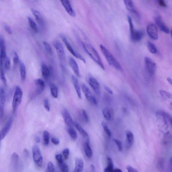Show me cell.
I'll return each mask as SVG.
<instances>
[{
  "label": "cell",
  "instance_id": "cell-46",
  "mask_svg": "<svg viewBox=\"0 0 172 172\" xmlns=\"http://www.w3.org/2000/svg\"><path fill=\"white\" fill-rule=\"evenodd\" d=\"M4 29L6 31V32L9 35H11L13 33V31L12 30L11 27L8 25L7 24H4L3 25Z\"/></svg>",
  "mask_w": 172,
  "mask_h": 172
},
{
  "label": "cell",
  "instance_id": "cell-33",
  "mask_svg": "<svg viewBox=\"0 0 172 172\" xmlns=\"http://www.w3.org/2000/svg\"><path fill=\"white\" fill-rule=\"evenodd\" d=\"M50 89L51 94L53 98H57L58 96V89L55 84H50Z\"/></svg>",
  "mask_w": 172,
  "mask_h": 172
},
{
  "label": "cell",
  "instance_id": "cell-51",
  "mask_svg": "<svg viewBox=\"0 0 172 172\" xmlns=\"http://www.w3.org/2000/svg\"><path fill=\"white\" fill-rule=\"evenodd\" d=\"M107 161L108 163L107 167L114 169L113 163L111 158L108 157L107 158Z\"/></svg>",
  "mask_w": 172,
  "mask_h": 172
},
{
  "label": "cell",
  "instance_id": "cell-31",
  "mask_svg": "<svg viewBox=\"0 0 172 172\" xmlns=\"http://www.w3.org/2000/svg\"><path fill=\"white\" fill-rule=\"evenodd\" d=\"M84 149L86 156L90 159L92 157V151L89 142H86L84 145Z\"/></svg>",
  "mask_w": 172,
  "mask_h": 172
},
{
  "label": "cell",
  "instance_id": "cell-8",
  "mask_svg": "<svg viewBox=\"0 0 172 172\" xmlns=\"http://www.w3.org/2000/svg\"><path fill=\"white\" fill-rule=\"evenodd\" d=\"M58 54L59 59L61 61L64 62L66 60V56H65L64 49L62 43L58 40H55L53 43Z\"/></svg>",
  "mask_w": 172,
  "mask_h": 172
},
{
  "label": "cell",
  "instance_id": "cell-1",
  "mask_svg": "<svg viewBox=\"0 0 172 172\" xmlns=\"http://www.w3.org/2000/svg\"><path fill=\"white\" fill-rule=\"evenodd\" d=\"M100 48L109 64L116 70H122V69L121 65L109 51L104 45H100Z\"/></svg>",
  "mask_w": 172,
  "mask_h": 172
},
{
  "label": "cell",
  "instance_id": "cell-10",
  "mask_svg": "<svg viewBox=\"0 0 172 172\" xmlns=\"http://www.w3.org/2000/svg\"><path fill=\"white\" fill-rule=\"evenodd\" d=\"M145 63L146 69L150 75L153 76L155 74L156 65L154 61L149 57H145Z\"/></svg>",
  "mask_w": 172,
  "mask_h": 172
},
{
  "label": "cell",
  "instance_id": "cell-45",
  "mask_svg": "<svg viewBox=\"0 0 172 172\" xmlns=\"http://www.w3.org/2000/svg\"><path fill=\"white\" fill-rule=\"evenodd\" d=\"M1 74H0V76H1V79L2 81L3 82L4 84L5 85H6L7 84V80L6 79L4 74L3 71V69L2 68H1Z\"/></svg>",
  "mask_w": 172,
  "mask_h": 172
},
{
  "label": "cell",
  "instance_id": "cell-58",
  "mask_svg": "<svg viewBox=\"0 0 172 172\" xmlns=\"http://www.w3.org/2000/svg\"><path fill=\"white\" fill-rule=\"evenodd\" d=\"M24 154V155L25 156V157H29V152L27 149H25L23 151Z\"/></svg>",
  "mask_w": 172,
  "mask_h": 172
},
{
  "label": "cell",
  "instance_id": "cell-47",
  "mask_svg": "<svg viewBox=\"0 0 172 172\" xmlns=\"http://www.w3.org/2000/svg\"><path fill=\"white\" fill-rule=\"evenodd\" d=\"M70 151L68 148H66L63 150V154L65 159H68Z\"/></svg>",
  "mask_w": 172,
  "mask_h": 172
},
{
  "label": "cell",
  "instance_id": "cell-48",
  "mask_svg": "<svg viewBox=\"0 0 172 172\" xmlns=\"http://www.w3.org/2000/svg\"><path fill=\"white\" fill-rule=\"evenodd\" d=\"M82 113L83 118H84V121L87 123H88L89 121V119L88 114L87 113L86 111L84 110H83Z\"/></svg>",
  "mask_w": 172,
  "mask_h": 172
},
{
  "label": "cell",
  "instance_id": "cell-7",
  "mask_svg": "<svg viewBox=\"0 0 172 172\" xmlns=\"http://www.w3.org/2000/svg\"><path fill=\"white\" fill-rule=\"evenodd\" d=\"M81 87H82L83 93L84 94L87 99L92 104L95 105H96L98 104V103L96 99L92 94L88 87L86 86V84H82L81 86Z\"/></svg>",
  "mask_w": 172,
  "mask_h": 172
},
{
  "label": "cell",
  "instance_id": "cell-62",
  "mask_svg": "<svg viewBox=\"0 0 172 172\" xmlns=\"http://www.w3.org/2000/svg\"><path fill=\"white\" fill-rule=\"evenodd\" d=\"M91 166L92 169V171H94L95 170V167L94 165H91Z\"/></svg>",
  "mask_w": 172,
  "mask_h": 172
},
{
  "label": "cell",
  "instance_id": "cell-21",
  "mask_svg": "<svg viewBox=\"0 0 172 172\" xmlns=\"http://www.w3.org/2000/svg\"><path fill=\"white\" fill-rule=\"evenodd\" d=\"M126 147L127 149H129L133 145L134 138L132 132L130 131L126 132Z\"/></svg>",
  "mask_w": 172,
  "mask_h": 172
},
{
  "label": "cell",
  "instance_id": "cell-41",
  "mask_svg": "<svg viewBox=\"0 0 172 172\" xmlns=\"http://www.w3.org/2000/svg\"><path fill=\"white\" fill-rule=\"evenodd\" d=\"M55 159L58 162L59 166L64 163L63 161L62 155L61 154H57L55 156Z\"/></svg>",
  "mask_w": 172,
  "mask_h": 172
},
{
  "label": "cell",
  "instance_id": "cell-25",
  "mask_svg": "<svg viewBox=\"0 0 172 172\" xmlns=\"http://www.w3.org/2000/svg\"><path fill=\"white\" fill-rule=\"evenodd\" d=\"M84 168V163L81 159H76L75 162V168L73 172H82Z\"/></svg>",
  "mask_w": 172,
  "mask_h": 172
},
{
  "label": "cell",
  "instance_id": "cell-12",
  "mask_svg": "<svg viewBox=\"0 0 172 172\" xmlns=\"http://www.w3.org/2000/svg\"><path fill=\"white\" fill-rule=\"evenodd\" d=\"M13 123V119L11 117L8 120L4 127L1 130L0 132L1 134V141L5 137L10 130Z\"/></svg>",
  "mask_w": 172,
  "mask_h": 172
},
{
  "label": "cell",
  "instance_id": "cell-35",
  "mask_svg": "<svg viewBox=\"0 0 172 172\" xmlns=\"http://www.w3.org/2000/svg\"><path fill=\"white\" fill-rule=\"evenodd\" d=\"M68 131L71 138L74 140H76L78 138V134L74 128L72 127H70L68 128Z\"/></svg>",
  "mask_w": 172,
  "mask_h": 172
},
{
  "label": "cell",
  "instance_id": "cell-40",
  "mask_svg": "<svg viewBox=\"0 0 172 172\" xmlns=\"http://www.w3.org/2000/svg\"><path fill=\"white\" fill-rule=\"evenodd\" d=\"M4 66L6 69L9 70L11 68L10 60L9 57H7L4 62Z\"/></svg>",
  "mask_w": 172,
  "mask_h": 172
},
{
  "label": "cell",
  "instance_id": "cell-55",
  "mask_svg": "<svg viewBox=\"0 0 172 172\" xmlns=\"http://www.w3.org/2000/svg\"><path fill=\"white\" fill-rule=\"evenodd\" d=\"M51 142L55 145H58L59 143V140L56 138H53L51 140Z\"/></svg>",
  "mask_w": 172,
  "mask_h": 172
},
{
  "label": "cell",
  "instance_id": "cell-16",
  "mask_svg": "<svg viewBox=\"0 0 172 172\" xmlns=\"http://www.w3.org/2000/svg\"><path fill=\"white\" fill-rule=\"evenodd\" d=\"M62 116L65 123L70 127L74 126V122L69 113L66 109L63 110L62 112Z\"/></svg>",
  "mask_w": 172,
  "mask_h": 172
},
{
  "label": "cell",
  "instance_id": "cell-5",
  "mask_svg": "<svg viewBox=\"0 0 172 172\" xmlns=\"http://www.w3.org/2000/svg\"><path fill=\"white\" fill-rule=\"evenodd\" d=\"M33 157L34 161L39 167H42L43 157L40 150L38 146L35 145L32 148Z\"/></svg>",
  "mask_w": 172,
  "mask_h": 172
},
{
  "label": "cell",
  "instance_id": "cell-17",
  "mask_svg": "<svg viewBox=\"0 0 172 172\" xmlns=\"http://www.w3.org/2000/svg\"><path fill=\"white\" fill-rule=\"evenodd\" d=\"M154 20L161 31L167 34L169 33V29L163 22L161 17H156L154 18Z\"/></svg>",
  "mask_w": 172,
  "mask_h": 172
},
{
  "label": "cell",
  "instance_id": "cell-54",
  "mask_svg": "<svg viewBox=\"0 0 172 172\" xmlns=\"http://www.w3.org/2000/svg\"><path fill=\"white\" fill-rule=\"evenodd\" d=\"M126 169L127 170L128 172H138L137 170L130 166H128L126 167Z\"/></svg>",
  "mask_w": 172,
  "mask_h": 172
},
{
  "label": "cell",
  "instance_id": "cell-3",
  "mask_svg": "<svg viewBox=\"0 0 172 172\" xmlns=\"http://www.w3.org/2000/svg\"><path fill=\"white\" fill-rule=\"evenodd\" d=\"M127 19L130 27V38L134 42H138L141 40L144 35L143 32L141 31L134 29L132 19L130 16H128Z\"/></svg>",
  "mask_w": 172,
  "mask_h": 172
},
{
  "label": "cell",
  "instance_id": "cell-50",
  "mask_svg": "<svg viewBox=\"0 0 172 172\" xmlns=\"http://www.w3.org/2000/svg\"><path fill=\"white\" fill-rule=\"evenodd\" d=\"M44 106L45 109H46L47 111L49 112L50 111V108L49 105V101L47 98H45L44 101Z\"/></svg>",
  "mask_w": 172,
  "mask_h": 172
},
{
  "label": "cell",
  "instance_id": "cell-29",
  "mask_svg": "<svg viewBox=\"0 0 172 172\" xmlns=\"http://www.w3.org/2000/svg\"><path fill=\"white\" fill-rule=\"evenodd\" d=\"M32 13L36 18V20L41 25L43 24V18L42 16L39 12L36 9H31Z\"/></svg>",
  "mask_w": 172,
  "mask_h": 172
},
{
  "label": "cell",
  "instance_id": "cell-53",
  "mask_svg": "<svg viewBox=\"0 0 172 172\" xmlns=\"http://www.w3.org/2000/svg\"><path fill=\"white\" fill-rule=\"evenodd\" d=\"M158 2L159 4L161 7H165L167 6V5H166L165 1H163V0H159Z\"/></svg>",
  "mask_w": 172,
  "mask_h": 172
},
{
  "label": "cell",
  "instance_id": "cell-15",
  "mask_svg": "<svg viewBox=\"0 0 172 172\" xmlns=\"http://www.w3.org/2000/svg\"><path fill=\"white\" fill-rule=\"evenodd\" d=\"M63 7H64L65 10L68 13V14L71 17H76V13H75L74 9H73L69 1H61Z\"/></svg>",
  "mask_w": 172,
  "mask_h": 172
},
{
  "label": "cell",
  "instance_id": "cell-42",
  "mask_svg": "<svg viewBox=\"0 0 172 172\" xmlns=\"http://www.w3.org/2000/svg\"><path fill=\"white\" fill-rule=\"evenodd\" d=\"M47 170L48 172H54V165L52 162H49L47 163Z\"/></svg>",
  "mask_w": 172,
  "mask_h": 172
},
{
  "label": "cell",
  "instance_id": "cell-26",
  "mask_svg": "<svg viewBox=\"0 0 172 172\" xmlns=\"http://www.w3.org/2000/svg\"><path fill=\"white\" fill-rule=\"evenodd\" d=\"M102 113L105 119L109 121L113 115L114 111L111 108H106L103 109Z\"/></svg>",
  "mask_w": 172,
  "mask_h": 172
},
{
  "label": "cell",
  "instance_id": "cell-4",
  "mask_svg": "<svg viewBox=\"0 0 172 172\" xmlns=\"http://www.w3.org/2000/svg\"><path fill=\"white\" fill-rule=\"evenodd\" d=\"M23 91L19 86L16 87L12 102V108L13 114H15L18 108L20 105L22 100Z\"/></svg>",
  "mask_w": 172,
  "mask_h": 172
},
{
  "label": "cell",
  "instance_id": "cell-49",
  "mask_svg": "<svg viewBox=\"0 0 172 172\" xmlns=\"http://www.w3.org/2000/svg\"><path fill=\"white\" fill-rule=\"evenodd\" d=\"M60 169L62 172H69L68 166L66 164L63 163L60 166Z\"/></svg>",
  "mask_w": 172,
  "mask_h": 172
},
{
  "label": "cell",
  "instance_id": "cell-14",
  "mask_svg": "<svg viewBox=\"0 0 172 172\" xmlns=\"http://www.w3.org/2000/svg\"><path fill=\"white\" fill-rule=\"evenodd\" d=\"M5 102V96L3 88H0V116L1 118L3 117Z\"/></svg>",
  "mask_w": 172,
  "mask_h": 172
},
{
  "label": "cell",
  "instance_id": "cell-2",
  "mask_svg": "<svg viewBox=\"0 0 172 172\" xmlns=\"http://www.w3.org/2000/svg\"><path fill=\"white\" fill-rule=\"evenodd\" d=\"M83 47L87 53L94 62L104 69L105 67L101 60L99 55L95 49L92 45L86 43H83Z\"/></svg>",
  "mask_w": 172,
  "mask_h": 172
},
{
  "label": "cell",
  "instance_id": "cell-61",
  "mask_svg": "<svg viewBox=\"0 0 172 172\" xmlns=\"http://www.w3.org/2000/svg\"><path fill=\"white\" fill-rule=\"evenodd\" d=\"M114 172H123L121 169H115L114 170Z\"/></svg>",
  "mask_w": 172,
  "mask_h": 172
},
{
  "label": "cell",
  "instance_id": "cell-52",
  "mask_svg": "<svg viewBox=\"0 0 172 172\" xmlns=\"http://www.w3.org/2000/svg\"><path fill=\"white\" fill-rule=\"evenodd\" d=\"M165 115L168 122H169L172 127V117L167 113L165 112Z\"/></svg>",
  "mask_w": 172,
  "mask_h": 172
},
{
  "label": "cell",
  "instance_id": "cell-28",
  "mask_svg": "<svg viewBox=\"0 0 172 172\" xmlns=\"http://www.w3.org/2000/svg\"><path fill=\"white\" fill-rule=\"evenodd\" d=\"M11 161L13 167L15 169L18 167L19 163V157L17 153H13L11 155Z\"/></svg>",
  "mask_w": 172,
  "mask_h": 172
},
{
  "label": "cell",
  "instance_id": "cell-9",
  "mask_svg": "<svg viewBox=\"0 0 172 172\" xmlns=\"http://www.w3.org/2000/svg\"><path fill=\"white\" fill-rule=\"evenodd\" d=\"M7 56L6 49L4 37L1 35L0 37V60L1 67L3 66Z\"/></svg>",
  "mask_w": 172,
  "mask_h": 172
},
{
  "label": "cell",
  "instance_id": "cell-56",
  "mask_svg": "<svg viewBox=\"0 0 172 172\" xmlns=\"http://www.w3.org/2000/svg\"><path fill=\"white\" fill-rule=\"evenodd\" d=\"M104 88L109 93L111 94H113V92L112 90L108 86H104Z\"/></svg>",
  "mask_w": 172,
  "mask_h": 172
},
{
  "label": "cell",
  "instance_id": "cell-30",
  "mask_svg": "<svg viewBox=\"0 0 172 172\" xmlns=\"http://www.w3.org/2000/svg\"><path fill=\"white\" fill-rule=\"evenodd\" d=\"M41 71L42 76L45 78H48L50 74V70L48 67L45 64H42L41 65Z\"/></svg>",
  "mask_w": 172,
  "mask_h": 172
},
{
  "label": "cell",
  "instance_id": "cell-32",
  "mask_svg": "<svg viewBox=\"0 0 172 172\" xmlns=\"http://www.w3.org/2000/svg\"><path fill=\"white\" fill-rule=\"evenodd\" d=\"M28 20V23L30 26L33 30L36 32V33L38 32H39V30L38 29V26L36 24V23H35L33 20L31 18V17H28L27 18Z\"/></svg>",
  "mask_w": 172,
  "mask_h": 172
},
{
  "label": "cell",
  "instance_id": "cell-20",
  "mask_svg": "<svg viewBox=\"0 0 172 172\" xmlns=\"http://www.w3.org/2000/svg\"><path fill=\"white\" fill-rule=\"evenodd\" d=\"M74 126L78 130L80 133L84 138V139L86 140V142H89L90 139L89 137L87 132L83 129L82 127L80 126L78 122L74 121Z\"/></svg>",
  "mask_w": 172,
  "mask_h": 172
},
{
  "label": "cell",
  "instance_id": "cell-38",
  "mask_svg": "<svg viewBox=\"0 0 172 172\" xmlns=\"http://www.w3.org/2000/svg\"><path fill=\"white\" fill-rule=\"evenodd\" d=\"M102 127L105 132V133L110 138L111 136V132L109 127L107 124L104 121H102Z\"/></svg>",
  "mask_w": 172,
  "mask_h": 172
},
{
  "label": "cell",
  "instance_id": "cell-36",
  "mask_svg": "<svg viewBox=\"0 0 172 172\" xmlns=\"http://www.w3.org/2000/svg\"><path fill=\"white\" fill-rule=\"evenodd\" d=\"M172 140L171 136L169 132L165 134L163 139V143L165 144H167L171 143Z\"/></svg>",
  "mask_w": 172,
  "mask_h": 172
},
{
  "label": "cell",
  "instance_id": "cell-59",
  "mask_svg": "<svg viewBox=\"0 0 172 172\" xmlns=\"http://www.w3.org/2000/svg\"><path fill=\"white\" fill-rule=\"evenodd\" d=\"M35 141H36V143H40V138L38 136H35Z\"/></svg>",
  "mask_w": 172,
  "mask_h": 172
},
{
  "label": "cell",
  "instance_id": "cell-34",
  "mask_svg": "<svg viewBox=\"0 0 172 172\" xmlns=\"http://www.w3.org/2000/svg\"><path fill=\"white\" fill-rule=\"evenodd\" d=\"M147 47L150 52L152 54H155L157 53V50L155 45L151 41H148Z\"/></svg>",
  "mask_w": 172,
  "mask_h": 172
},
{
  "label": "cell",
  "instance_id": "cell-44",
  "mask_svg": "<svg viewBox=\"0 0 172 172\" xmlns=\"http://www.w3.org/2000/svg\"><path fill=\"white\" fill-rule=\"evenodd\" d=\"M114 141L117 146L119 151H122V147L121 142L120 140L117 139H114Z\"/></svg>",
  "mask_w": 172,
  "mask_h": 172
},
{
  "label": "cell",
  "instance_id": "cell-24",
  "mask_svg": "<svg viewBox=\"0 0 172 172\" xmlns=\"http://www.w3.org/2000/svg\"><path fill=\"white\" fill-rule=\"evenodd\" d=\"M124 1L126 9L128 11L134 14L138 15V12L135 9L133 1Z\"/></svg>",
  "mask_w": 172,
  "mask_h": 172
},
{
  "label": "cell",
  "instance_id": "cell-43",
  "mask_svg": "<svg viewBox=\"0 0 172 172\" xmlns=\"http://www.w3.org/2000/svg\"><path fill=\"white\" fill-rule=\"evenodd\" d=\"M13 62L15 65H17L19 62L18 55L15 51L13 53Z\"/></svg>",
  "mask_w": 172,
  "mask_h": 172
},
{
  "label": "cell",
  "instance_id": "cell-63",
  "mask_svg": "<svg viewBox=\"0 0 172 172\" xmlns=\"http://www.w3.org/2000/svg\"><path fill=\"white\" fill-rule=\"evenodd\" d=\"M170 163L172 166V157L170 160Z\"/></svg>",
  "mask_w": 172,
  "mask_h": 172
},
{
  "label": "cell",
  "instance_id": "cell-64",
  "mask_svg": "<svg viewBox=\"0 0 172 172\" xmlns=\"http://www.w3.org/2000/svg\"><path fill=\"white\" fill-rule=\"evenodd\" d=\"M171 36L172 37V29L171 30Z\"/></svg>",
  "mask_w": 172,
  "mask_h": 172
},
{
  "label": "cell",
  "instance_id": "cell-19",
  "mask_svg": "<svg viewBox=\"0 0 172 172\" xmlns=\"http://www.w3.org/2000/svg\"><path fill=\"white\" fill-rule=\"evenodd\" d=\"M34 83L36 86V93L37 95L41 94L45 89V83L42 79L38 78L34 80Z\"/></svg>",
  "mask_w": 172,
  "mask_h": 172
},
{
  "label": "cell",
  "instance_id": "cell-57",
  "mask_svg": "<svg viewBox=\"0 0 172 172\" xmlns=\"http://www.w3.org/2000/svg\"><path fill=\"white\" fill-rule=\"evenodd\" d=\"M114 169L107 167L105 169L104 172H114Z\"/></svg>",
  "mask_w": 172,
  "mask_h": 172
},
{
  "label": "cell",
  "instance_id": "cell-11",
  "mask_svg": "<svg viewBox=\"0 0 172 172\" xmlns=\"http://www.w3.org/2000/svg\"><path fill=\"white\" fill-rule=\"evenodd\" d=\"M147 32L152 39L156 40L159 38L157 29L156 26L153 23H150L147 25Z\"/></svg>",
  "mask_w": 172,
  "mask_h": 172
},
{
  "label": "cell",
  "instance_id": "cell-18",
  "mask_svg": "<svg viewBox=\"0 0 172 172\" xmlns=\"http://www.w3.org/2000/svg\"><path fill=\"white\" fill-rule=\"evenodd\" d=\"M69 63L71 68L76 76L78 77H80V70L76 61L72 57H70L69 59Z\"/></svg>",
  "mask_w": 172,
  "mask_h": 172
},
{
  "label": "cell",
  "instance_id": "cell-22",
  "mask_svg": "<svg viewBox=\"0 0 172 172\" xmlns=\"http://www.w3.org/2000/svg\"><path fill=\"white\" fill-rule=\"evenodd\" d=\"M73 85L74 86L78 98H82V93L80 85H79L78 79L74 76H72L71 77Z\"/></svg>",
  "mask_w": 172,
  "mask_h": 172
},
{
  "label": "cell",
  "instance_id": "cell-6",
  "mask_svg": "<svg viewBox=\"0 0 172 172\" xmlns=\"http://www.w3.org/2000/svg\"><path fill=\"white\" fill-rule=\"evenodd\" d=\"M60 36L61 38L62 39L63 42H64L65 45H66L67 49L69 51L71 54L75 57H76V58L80 59V60H82L84 63L86 62V60H85V59L84 58V57H83L82 55L79 54V53H77L76 51H75L70 43L69 42L68 40H67L66 37L62 34Z\"/></svg>",
  "mask_w": 172,
  "mask_h": 172
},
{
  "label": "cell",
  "instance_id": "cell-37",
  "mask_svg": "<svg viewBox=\"0 0 172 172\" xmlns=\"http://www.w3.org/2000/svg\"><path fill=\"white\" fill-rule=\"evenodd\" d=\"M43 43L46 52L49 55H52L53 54V51L52 47H51L50 45L45 41H43Z\"/></svg>",
  "mask_w": 172,
  "mask_h": 172
},
{
  "label": "cell",
  "instance_id": "cell-39",
  "mask_svg": "<svg viewBox=\"0 0 172 172\" xmlns=\"http://www.w3.org/2000/svg\"><path fill=\"white\" fill-rule=\"evenodd\" d=\"M49 132L45 130L43 132V143H44L45 146H47L49 145Z\"/></svg>",
  "mask_w": 172,
  "mask_h": 172
},
{
  "label": "cell",
  "instance_id": "cell-13",
  "mask_svg": "<svg viewBox=\"0 0 172 172\" xmlns=\"http://www.w3.org/2000/svg\"><path fill=\"white\" fill-rule=\"evenodd\" d=\"M89 84L98 96L101 94L100 87L98 81L92 76H90L88 79Z\"/></svg>",
  "mask_w": 172,
  "mask_h": 172
},
{
  "label": "cell",
  "instance_id": "cell-60",
  "mask_svg": "<svg viewBox=\"0 0 172 172\" xmlns=\"http://www.w3.org/2000/svg\"><path fill=\"white\" fill-rule=\"evenodd\" d=\"M167 80L168 82H169V84H171V86H172V79L170 78H168Z\"/></svg>",
  "mask_w": 172,
  "mask_h": 172
},
{
  "label": "cell",
  "instance_id": "cell-23",
  "mask_svg": "<svg viewBox=\"0 0 172 172\" xmlns=\"http://www.w3.org/2000/svg\"><path fill=\"white\" fill-rule=\"evenodd\" d=\"M159 93L163 99L169 103L172 106V93L163 90L160 91Z\"/></svg>",
  "mask_w": 172,
  "mask_h": 172
},
{
  "label": "cell",
  "instance_id": "cell-27",
  "mask_svg": "<svg viewBox=\"0 0 172 172\" xmlns=\"http://www.w3.org/2000/svg\"><path fill=\"white\" fill-rule=\"evenodd\" d=\"M19 66L21 80L24 81L26 78V68L24 63L21 61L19 62Z\"/></svg>",
  "mask_w": 172,
  "mask_h": 172
}]
</instances>
